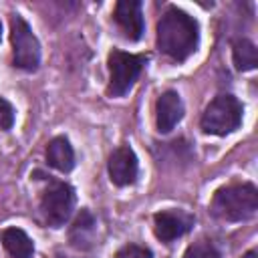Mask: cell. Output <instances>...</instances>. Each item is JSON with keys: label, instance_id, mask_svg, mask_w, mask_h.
Returning <instances> with one entry per match:
<instances>
[{"label": "cell", "instance_id": "1", "mask_svg": "<svg viewBox=\"0 0 258 258\" xmlns=\"http://www.w3.org/2000/svg\"><path fill=\"white\" fill-rule=\"evenodd\" d=\"M200 42V24L177 6H169L157 22V48L171 60H185Z\"/></svg>", "mask_w": 258, "mask_h": 258}, {"label": "cell", "instance_id": "2", "mask_svg": "<svg viewBox=\"0 0 258 258\" xmlns=\"http://www.w3.org/2000/svg\"><path fill=\"white\" fill-rule=\"evenodd\" d=\"M212 214L224 222H244L258 212V191L252 183H232L214 194Z\"/></svg>", "mask_w": 258, "mask_h": 258}, {"label": "cell", "instance_id": "3", "mask_svg": "<svg viewBox=\"0 0 258 258\" xmlns=\"http://www.w3.org/2000/svg\"><path fill=\"white\" fill-rule=\"evenodd\" d=\"M242 103L230 95V93H222L218 95L204 111L202 115V131L208 135H218L224 137L232 131H236L242 123Z\"/></svg>", "mask_w": 258, "mask_h": 258}, {"label": "cell", "instance_id": "4", "mask_svg": "<svg viewBox=\"0 0 258 258\" xmlns=\"http://www.w3.org/2000/svg\"><path fill=\"white\" fill-rule=\"evenodd\" d=\"M143 54H131L123 50H111L109 52V85H107V95L109 97H123L131 91L135 81L139 79L143 64H145Z\"/></svg>", "mask_w": 258, "mask_h": 258}, {"label": "cell", "instance_id": "5", "mask_svg": "<svg viewBox=\"0 0 258 258\" xmlns=\"http://www.w3.org/2000/svg\"><path fill=\"white\" fill-rule=\"evenodd\" d=\"M10 40H12V62L22 71H36L40 64V44L32 28L20 14L10 18Z\"/></svg>", "mask_w": 258, "mask_h": 258}, {"label": "cell", "instance_id": "6", "mask_svg": "<svg viewBox=\"0 0 258 258\" xmlns=\"http://www.w3.org/2000/svg\"><path fill=\"white\" fill-rule=\"evenodd\" d=\"M75 208V189L64 181H50L40 198V212L48 226H62Z\"/></svg>", "mask_w": 258, "mask_h": 258}, {"label": "cell", "instance_id": "7", "mask_svg": "<svg viewBox=\"0 0 258 258\" xmlns=\"http://www.w3.org/2000/svg\"><path fill=\"white\" fill-rule=\"evenodd\" d=\"M109 177L115 185L123 187V185H131L137 179V155L129 145H121L117 147L111 155H109Z\"/></svg>", "mask_w": 258, "mask_h": 258}, {"label": "cell", "instance_id": "8", "mask_svg": "<svg viewBox=\"0 0 258 258\" xmlns=\"http://www.w3.org/2000/svg\"><path fill=\"white\" fill-rule=\"evenodd\" d=\"M191 226H194V218L179 210H165L153 216V232L165 244L183 236Z\"/></svg>", "mask_w": 258, "mask_h": 258}, {"label": "cell", "instance_id": "9", "mask_svg": "<svg viewBox=\"0 0 258 258\" xmlns=\"http://www.w3.org/2000/svg\"><path fill=\"white\" fill-rule=\"evenodd\" d=\"M113 18L125 38L129 40H139L143 36L145 24H143V14H141V2L137 0H119L113 10Z\"/></svg>", "mask_w": 258, "mask_h": 258}, {"label": "cell", "instance_id": "10", "mask_svg": "<svg viewBox=\"0 0 258 258\" xmlns=\"http://www.w3.org/2000/svg\"><path fill=\"white\" fill-rule=\"evenodd\" d=\"M183 117V103L175 91H165L155 103V123L159 133H169Z\"/></svg>", "mask_w": 258, "mask_h": 258}, {"label": "cell", "instance_id": "11", "mask_svg": "<svg viewBox=\"0 0 258 258\" xmlns=\"http://www.w3.org/2000/svg\"><path fill=\"white\" fill-rule=\"evenodd\" d=\"M46 161L60 173H69L75 167V151L67 137H54L46 147Z\"/></svg>", "mask_w": 258, "mask_h": 258}, {"label": "cell", "instance_id": "12", "mask_svg": "<svg viewBox=\"0 0 258 258\" xmlns=\"http://www.w3.org/2000/svg\"><path fill=\"white\" fill-rule=\"evenodd\" d=\"M2 246L4 250L12 256V258H32L34 254V244L28 238V234L20 228H6L0 234Z\"/></svg>", "mask_w": 258, "mask_h": 258}, {"label": "cell", "instance_id": "13", "mask_svg": "<svg viewBox=\"0 0 258 258\" xmlns=\"http://www.w3.org/2000/svg\"><path fill=\"white\" fill-rule=\"evenodd\" d=\"M232 56H234V64L238 71L246 73L256 69L258 64V50L254 46V42H250L248 38H240L234 42L232 46Z\"/></svg>", "mask_w": 258, "mask_h": 258}, {"label": "cell", "instance_id": "14", "mask_svg": "<svg viewBox=\"0 0 258 258\" xmlns=\"http://www.w3.org/2000/svg\"><path fill=\"white\" fill-rule=\"evenodd\" d=\"M93 230H95V220L91 216V212L83 210L79 214V218L75 220V226L71 230V240L75 246H83V242H89L91 236H93Z\"/></svg>", "mask_w": 258, "mask_h": 258}, {"label": "cell", "instance_id": "15", "mask_svg": "<svg viewBox=\"0 0 258 258\" xmlns=\"http://www.w3.org/2000/svg\"><path fill=\"white\" fill-rule=\"evenodd\" d=\"M183 258H220V252L214 248L212 242L200 240V242L191 244V246L185 250Z\"/></svg>", "mask_w": 258, "mask_h": 258}, {"label": "cell", "instance_id": "16", "mask_svg": "<svg viewBox=\"0 0 258 258\" xmlns=\"http://www.w3.org/2000/svg\"><path fill=\"white\" fill-rule=\"evenodd\" d=\"M115 258H153V252L139 244H125L123 248L117 250Z\"/></svg>", "mask_w": 258, "mask_h": 258}, {"label": "cell", "instance_id": "17", "mask_svg": "<svg viewBox=\"0 0 258 258\" xmlns=\"http://www.w3.org/2000/svg\"><path fill=\"white\" fill-rule=\"evenodd\" d=\"M12 123H14V109L6 99L0 97V129L8 131L12 127Z\"/></svg>", "mask_w": 258, "mask_h": 258}, {"label": "cell", "instance_id": "18", "mask_svg": "<svg viewBox=\"0 0 258 258\" xmlns=\"http://www.w3.org/2000/svg\"><path fill=\"white\" fill-rule=\"evenodd\" d=\"M244 258H256V254H254V252H248V254H246Z\"/></svg>", "mask_w": 258, "mask_h": 258}, {"label": "cell", "instance_id": "19", "mask_svg": "<svg viewBox=\"0 0 258 258\" xmlns=\"http://www.w3.org/2000/svg\"><path fill=\"white\" fill-rule=\"evenodd\" d=\"M0 36H2V22H0Z\"/></svg>", "mask_w": 258, "mask_h": 258}]
</instances>
